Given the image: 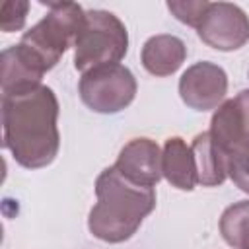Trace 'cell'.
I'll use <instances>...</instances> for the list:
<instances>
[{
  "instance_id": "3957f363",
  "label": "cell",
  "mask_w": 249,
  "mask_h": 249,
  "mask_svg": "<svg viewBox=\"0 0 249 249\" xmlns=\"http://www.w3.org/2000/svg\"><path fill=\"white\" fill-rule=\"evenodd\" d=\"M49 6L47 16L27 29L19 39V49L31 62L47 74L56 66L66 49L74 47L76 35L84 21V8L76 2H41Z\"/></svg>"
},
{
  "instance_id": "277c9868",
  "label": "cell",
  "mask_w": 249,
  "mask_h": 249,
  "mask_svg": "<svg viewBox=\"0 0 249 249\" xmlns=\"http://www.w3.org/2000/svg\"><path fill=\"white\" fill-rule=\"evenodd\" d=\"M128 51V31L124 23L107 10H88L74 41V66L82 74L119 64Z\"/></svg>"
},
{
  "instance_id": "5b68a950",
  "label": "cell",
  "mask_w": 249,
  "mask_h": 249,
  "mask_svg": "<svg viewBox=\"0 0 249 249\" xmlns=\"http://www.w3.org/2000/svg\"><path fill=\"white\" fill-rule=\"evenodd\" d=\"M78 93L84 105L93 113L113 115L134 101L136 78L123 64L97 66L82 74Z\"/></svg>"
},
{
  "instance_id": "30bf717a",
  "label": "cell",
  "mask_w": 249,
  "mask_h": 249,
  "mask_svg": "<svg viewBox=\"0 0 249 249\" xmlns=\"http://www.w3.org/2000/svg\"><path fill=\"white\" fill-rule=\"evenodd\" d=\"M185 58H187L185 43L179 37L169 35V33H160V35L150 37L144 43L142 53H140V60L146 72L158 78L175 74L185 62Z\"/></svg>"
},
{
  "instance_id": "6da1fadb",
  "label": "cell",
  "mask_w": 249,
  "mask_h": 249,
  "mask_svg": "<svg viewBox=\"0 0 249 249\" xmlns=\"http://www.w3.org/2000/svg\"><path fill=\"white\" fill-rule=\"evenodd\" d=\"M58 99L49 86L2 95L4 148L25 169H41L54 161L60 148Z\"/></svg>"
},
{
  "instance_id": "8fae6325",
  "label": "cell",
  "mask_w": 249,
  "mask_h": 249,
  "mask_svg": "<svg viewBox=\"0 0 249 249\" xmlns=\"http://www.w3.org/2000/svg\"><path fill=\"white\" fill-rule=\"evenodd\" d=\"M0 86H2V95H12L19 93L31 88L41 86L43 72L25 56V53L14 45L2 51L0 54Z\"/></svg>"
},
{
  "instance_id": "4fadbf2b",
  "label": "cell",
  "mask_w": 249,
  "mask_h": 249,
  "mask_svg": "<svg viewBox=\"0 0 249 249\" xmlns=\"http://www.w3.org/2000/svg\"><path fill=\"white\" fill-rule=\"evenodd\" d=\"M191 150L196 165V181L202 187H220L228 177V169H226L228 158L216 146L210 132L196 134L191 144Z\"/></svg>"
},
{
  "instance_id": "52a82bcc",
  "label": "cell",
  "mask_w": 249,
  "mask_h": 249,
  "mask_svg": "<svg viewBox=\"0 0 249 249\" xmlns=\"http://www.w3.org/2000/svg\"><path fill=\"white\" fill-rule=\"evenodd\" d=\"M228 93V76L222 66L200 60L189 66L179 78V95L195 111L218 109Z\"/></svg>"
},
{
  "instance_id": "7c38bea8",
  "label": "cell",
  "mask_w": 249,
  "mask_h": 249,
  "mask_svg": "<svg viewBox=\"0 0 249 249\" xmlns=\"http://www.w3.org/2000/svg\"><path fill=\"white\" fill-rule=\"evenodd\" d=\"M161 173L167 183L179 191H193L196 181V165L191 146L179 136L165 140L161 150Z\"/></svg>"
},
{
  "instance_id": "9a60e30c",
  "label": "cell",
  "mask_w": 249,
  "mask_h": 249,
  "mask_svg": "<svg viewBox=\"0 0 249 249\" xmlns=\"http://www.w3.org/2000/svg\"><path fill=\"white\" fill-rule=\"evenodd\" d=\"M210 2L208 0H169L167 10L181 21L191 27H198L204 12L208 10Z\"/></svg>"
},
{
  "instance_id": "9c48e42d",
  "label": "cell",
  "mask_w": 249,
  "mask_h": 249,
  "mask_svg": "<svg viewBox=\"0 0 249 249\" xmlns=\"http://www.w3.org/2000/svg\"><path fill=\"white\" fill-rule=\"evenodd\" d=\"M117 171L134 185L156 187L161 173V150L150 138H134L123 146L115 161Z\"/></svg>"
},
{
  "instance_id": "5bb4252c",
  "label": "cell",
  "mask_w": 249,
  "mask_h": 249,
  "mask_svg": "<svg viewBox=\"0 0 249 249\" xmlns=\"http://www.w3.org/2000/svg\"><path fill=\"white\" fill-rule=\"evenodd\" d=\"M220 233L233 249H249V200L233 202L222 212Z\"/></svg>"
},
{
  "instance_id": "ba28073f",
  "label": "cell",
  "mask_w": 249,
  "mask_h": 249,
  "mask_svg": "<svg viewBox=\"0 0 249 249\" xmlns=\"http://www.w3.org/2000/svg\"><path fill=\"white\" fill-rule=\"evenodd\" d=\"M208 132L226 158L249 150V89H241L214 111Z\"/></svg>"
},
{
  "instance_id": "7a4b0ae2",
  "label": "cell",
  "mask_w": 249,
  "mask_h": 249,
  "mask_svg": "<svg viewBox=\"0 0 249 249\" xmlns=\"http://www.w3.org/2000/svg\"><path fill=\"white\" fill-rule=\"evenodd\" d=\"M97 202L89 210L88 230L105 243L130 239L144 218L156 208V191L124 179L115 165L105 167L95 179Z\"/></svg>"
},
{
  "instance_id": "2e32d148",
  "label": "cell",
  "mask_w": 249,
  "mask_h": 249,
  "mask_svg": "<svg viewBox=\"0 0 249 249\" xmlns=\"http://www.w3.org/2000/svg\"><path fill=\"white\" fill-rule=\"evenodd\" d=\"M29 12L27 0H8L0 8V27L4 33L19 31L25 25V18Z\"/></svg>"
},
{
  "instance_id": "8992f818",
  "label": "cell",
  "mask_w": 249,
  "mask_h": 249,
  "mask_svg": "<svg viewBox=\"0 0 249 249\" xmlns=\"http://www.w3.org/2000/svg\"><path fill=\"white\" fill-rule=\"evenodd\" d=\"M196 33L208 47L230 53L249 41V16L231 2H210Z\"/></svg>"
},
{
  "instance_id": "e0dca14e",
  "label": "cell",
  "mask_w": 249,
  "mask_h": 249,
  "mask_svg": "<svg viewBox=\"0 0 249 249\" xmlns=\"http://www.w3.org/2000/svg\"><path fill=\"white\" fill-rule=\"evenodd\" d=\"M226 169H228V177L233 181V185L249 195V150L228 156Z\"/></svg>"
}]
</instances>
